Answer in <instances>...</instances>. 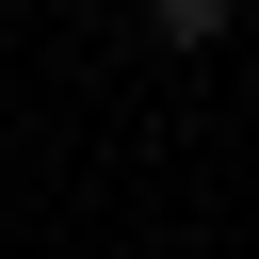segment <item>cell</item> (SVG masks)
Listing matches in <instances>:
<instances>
[{"label": "cell", "mask_w": 259, "mask_h": 259, "mask_svg": "<svg viewBox=\"0 0 259 259\" xmlns=\"http://www.w3.org/2000/svg\"><path fill=\"white\" fill-rule=\"evenodd\" d=\"M227 16H243V0H146V32H162V49H227Z\"/></svg>", "instance_id": "1"}]
</instances>
